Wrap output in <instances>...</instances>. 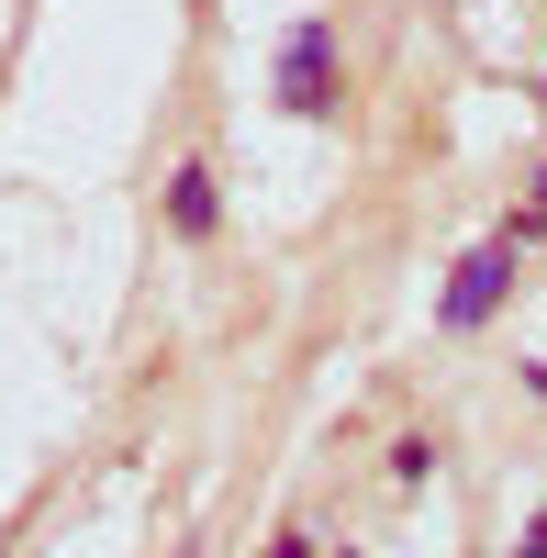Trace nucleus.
<instances>
[{
	"label": "nucleus",
	"mask_w": 547,
	"mask_h": 558,
	"mask_svg": "<svg viewBox=\"0 0 547 558\" xmlns=\"http://www.w3.org/2000/svg\"><path fill=\"white\" fill-rule=\"evenodd\" d=\"M514 268H525V257H514L503 235H481L459 268H447V291H436V324H447V336H481V324L514 302Z\"/></svg>",
	"instance_id": "nucleus-2"
},
{
	"label": "nucleus",
	"mask_w": 547,
	"mask_h": 558,
	"mask_svg": "<svg viewBox=\"0 0 547 558\" xmlns=\"http://www.w3.org/2000/svg\"><path fill=\"white\" fill-rule=\"evenodd\" d=\"M525 213H547V168H536V179H525Z\"/></svg>",
	"instance_id": "nucleus-7"
},
{
	"label": "nucleus",
	"mask_w": 547,
	"mask_h": 558,
	"mask_svg": "<svg viewBox=\"0 0 547 558\" xmlns=\"http://www.w3.org/2000/svg\"><path fill=\"white\" fill-rule=\"evenodd\" d=\"M212 223H223V168H212V157H179V168H168V235L202 246Z\"/></svg>",
	"instance_id": "nucleus-3"
},
{
	"label": "nucleus",
	"mask_w": 547,
	"mask_h": 558,
	"mask_svg": "<svg viewBox=\"0 0 547 558\" xmlns=\"http://www.w3.org/2000/svg\"><path fill=\"white\" fill-rule=\"evenodd\" d=\"M268 558H325V547H313V536H280V547H268Z\"/></svg>",
	"instance_id": "nucleus-6"
},
{
	"label": "nucleus",
	"mask_w": 547,
	"mask_h": 558,
	"mask_svg": "<svg viewBox=\"0 0 547 558\" xmlns=\"http://www.w3.org/2000/svg\"><path fill=\"white\" fill-rule=\"evenodd\" d=\"M525 391H536V402H547V357H536V368H525Z\"/></svg>",
	"instance_id": "nucleus-8"
},
{
	"label": "nucleus",
	"mask_w": 547,
	"mask_h": 558,
	"mask_svg": "<svg viewBox=\"0 0 547 558\" xmlns=\"http://www.w3.org/2000/svg\"><path fill=\"white\" fill-rule=\"evenodd\" d=\"M336 558H357V547H336Z\"/></svg>",
	"instance_id": "nucleus-9"
},
{
	"label": "nucleus",
	"mask_w": 547,
	"mask_h": 558,
	"mask_svg": "<svg viewBox=\"0 0 547 558\" xmlns=\"http://www.w3.org/2000/svg\"><path fill=\"white\" fill-rule=\"evenodd\" d=\"M336 101H347V57H336V23L313 12V23L280 34V112L291 123H336Z\"/></svg>",
	"instance_id": "nucleus-1"
},
{
	"label": "nucleus",
	"mask_w": 547,
	"mask_h": 558,
	"mask_svg": "<svg viewBox=\"0 0 547 558\" xmlns=\"http://www.w3.org/2000/svg\"><path fill=\"white\" fill-rule=\"evenodd\" d=\"M514 558H547V502H536V525H525V547Z\"/></svg>",
	"instance_id": "nucleus-5"
},
{
	"label": "nucleus",
	"mask_w": 547,
	"mask_h": 558,
	"mask_svg": "<svg viewBox=\"0 0 547 558\" xmlns=\"http://www.w3.org/2000/svg\"><path fill=\"white\" fill-rule=\"evenodd\" d=\"M0 558H12V547H0Z\"/></svg>",
	"instance_id": "nucleus-10"
},
{
	"label": "nucleus",
	"mask_w": 547,
	"mask_h": 558,
	"mask_svg": "<svg viewBox=\"0 0 547 558\" xmlns=\"http://www.w3.org/2000/svg\"><path fill=\"white\" fill-rule=\"evenodd\" d=\"M436 458H447L436 436H402V447H391V481H436Z\"/></svg>",
	"instance_id": "nucleus-4"
}]
</instances>
